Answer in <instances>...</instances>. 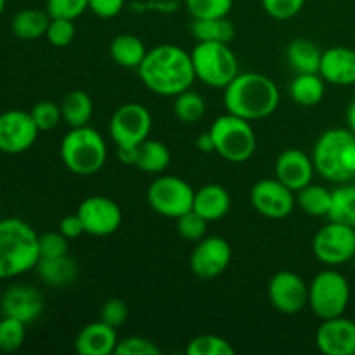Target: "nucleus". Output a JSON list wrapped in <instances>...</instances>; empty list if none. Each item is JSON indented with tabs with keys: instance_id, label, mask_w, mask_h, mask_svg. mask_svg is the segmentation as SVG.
I'll list each match as a JSON object with an SVG mask.
<instances>
[{
	"instance_id": "72a5a7b5",
	"label": "nucleus",
	"mask_w": 355,
	"mask_h": 355,
	"mask_svg": "<svg viewBox=\"0 0 355 355\" xmlns=\"http://www.w3.org/2000/svg\"><path fill=\"white\" fill-rule=\"evenodd\" d=\"M26 338V324L19 319L2 315L0 319V352H16Z\"/></svg>"
},
{
	"instance_id": "4468645a",
	"label": "nucleus",
	"mask_w": 355,
	"mask_h": 355,
	"mask_svg": "<svg viewBox=\"0 0 355 355\" xmlns=\"http://www.w3.org/2000/svg\"><path fill=\"white\" fill-rule=\"evenodd\" d=\"M267 297L281 314L295 315L309 305V284L293 270H279L267 284Z\"/></svg>"
},
{
	"instance_id": "c9c22d12",
	"label": "nucleus",
	"mask_w": 355,
	"mask_h": 355,
	"mask_svg": "<svg viewBox=\"0 0 355 355\" xmlns=\"http://www.w3.org/2000/svg\"><path fill=\"white\" fill-rule=\"evenodd\" d=\"M187 355H234L236 350L225 338L217 335H200L186 347Z\"/></svg>"
},
{
	"instance_id": "20e7f679",
	"label": "nucleus",
	"mask_w": 355,
	"mask_h": 355,
	"mask_svg": "<svg viewBox=\"0 0 355 355\" xmlns=\"http://www.w3.org/2000/svg\"><path fill=\"white\" fill-rule=\"evenodd\" d=\"M315 172L322 179L345 184L355 179V134L350 128L322 132L312 149Z\"/></svg>"
},
{
	"instance_id": "f257e3e1",
	"label": "nucleus",
	"mask_w": 355,
	"mask_h": 355,
	"mask_svg": "<svg viewBox=\"0 0 355 355\" xmlns=\"http://www.w3.org/2000/svg\"><path fill=\"white\" fill-rule=\"evenodd\" d=\"M137 71L146 89L163 97H175L193 89L196 80L191 52L173 44L156 45L148 51Z\"/></svg>"
},
{
	"instance_id": "0eeeda50",
	"label": "nucleus",
	"mask_w": 355,
	"mask_h": 355,
	"mask_svg": "<svg viewBox=\"0 0 355 355\" xmlns=\"http://www.w3.org/2000/svg\"><path fill=\"white\" fill-rule=\"evenodd\" d=\"M215 153L232 163L248 162L257 149V135L248 120L225 113L215 118L210 127Z\"/></svg>"
},
{
	"instance_id": "f8f14e48",
	"label": "nucleus",
	"mask_w": 355,
	"mask_h": 355,
	"mask_svg": "<svg viewBox=\"0 0 355 355\" xmlns=\"http://www.w3.org/2000/svg\"><path fill=\"white\" fill-rule=\"evenodd\" d=\"M76 214L82 218L85 234L94 238H107L114 234L123 222L120 205L107 196L85 198L80 203Z\"/></svg>"
},
{
	"instance_id": "c85d7f7f",
	"label": "nucleus",
	"mask_w": 355,
	"mask_h": 355,
	"mask_svg": "<svg viewBox=\"0 0 355 355\" xmlns=\"http://www.w3.org/2000/svg\"><path fill=\"white\" fill-rule=\"evenodd\" d=\"M170 159H172V155L162 141L146 139L137 148V159L134 166H137L142 172L162 173L168 168Z\"/></svg>"
},
{
	"instance_id": "4c0bfd02",
	"label": "nucleus",
	"mask_w": 355,
	"mask_h": 355,
	"mask_svg": "<svg viewBox=\"0 0 355 355\" xmlns=\"http://www.w3.org/2000/svg\"><path fill=\"white\" fill-rule=\"evenodd\" d=\"M208 224H210V222H207L200 214L191 210L177 218V231H179V234L182 236L186 241L198 243L200 239H203L205 236H207Z\"/></svg>"
},
{
	"instance_id": "2f4dec72",
	"label": "nucleus",
	"mask_w": 355,
	"mask_h": 355,
	"mask_svg": "<svg viewBox=\"0 0 355 355\" xmlns=\"http://www.w3.org/2000/svg\"><path fill=\"white\" fill-rule=\"evenodd\" d=\"M328 218L340 224H347L355 227V186L354 184H342L331 191V207H329Z\"/></svg>"
},
{
	"instance_id": "1a4fd4ad",
	"label": "nucleus",
	"mask_w": 355,
	"mask_h": 355,
	"mask_svg": "<svg viewBox=\"0 0 355 355\" xmlns=\"http://www.w3.org/2000/svg\"><path fill=\"white\" fill-rule=\"evenodd\" d=\"M148 203L156 214L177 220L193 210L194 189L180 177L159 175L149 184Z\"/></svg>"
},
{
	"instance_id": "bb28decb",
	"label": "nucleus",
	"mask_w": 355,
	"mask_h": 355,
	"mask_svg": "<svg viewBox=\"0 0 355 355\" xmlns=\"http://www.w3.org/2000/svg\"><path fill=\"white\" fill-rule=\"evenodd\" d=\"M322 52L307 38H295L286 47V59L297 73H319Z\"/></svg>"
},
{
	"instance_id": "9b49d317",
	"label": "nucleus",
	"mask_w": 355,
	"mask_h": 355,
	"mask_svg": "<svg viewBox=\"0 0 355 355\" xmlns=\"http://www.w3.org/2000/svg\"><path fill=\"white\" fill-rule=\"evenodd\" d=\"M153 116L141 103L121 104L110 120V135L116 148H137L149 139Z\"/></svg>"
},
{
	"instance_id": "de8ad7c7",
	"label": "nucleus",
	"mask_w": 355,
	"mask_h": 355,
	"mask_svg": "<svg viewBox=\"0 0 355 355\" xmlns=\"http://www.w3.org/2000/svg\"><path fill=\"white\" fill-rule=\"evenodd\" d=\"M196 148L200 149L201 153H215V142L210 130L205 132V134H201L200 137L196 139Z\"/></svg>"
},
{
	"instance_id": "a878e982",
	"label": "nucleus",
	"mask_w": 355,
	"mask_h": 355,
	"mask_svg": "<svg viewBox=\"0 0 355 355\" xmlns=\"http://www.w3.org/2000/svg\"><path fill=\"white\" fill-rule=\"evenodd\" d=\"M326 92L324 78L319 73H297L290 83V96L298 106H318Z\"/></svg>"
},
{
	"instance_id": "7c9ffc66",
	"label": "nucleus",
	"mask_w": 355,
	"mask_h": 355,
	"mask_svg": "<svg viewBox=\"0 0 355 355\" xmlns=\"http://www.w3.org/2000/svg\"><path fill=\"white\" fill-rule=\"evenodd\" d=\"M191 31L198 42H224L231 44L236 37V28L227 17H214V19H193Z\"/></svg>"
},
{
	"instance_id": "9d476101",
	"label": "nucleus",
	"mask_w": 355,
	"mask_h": 355,
	"mask_svg": "<svg viewBox=\"0 0 355 355\" xmlns=\"http://www.w3.org/2000/svg\"><path fill=\"white\" fill-rule=\"evenodd\" d=\"M312 253L321 263L338 267L355 257V227L329 220L315 232Z\"/></svg>"
},
{
	"instance_id": "6ab92c4d",
	"label": "nucleus",
	"mask_w": 355,
	"mask_h": 355,
	"mask_svg": "<svg viewBox=\"0 0 355 355\" xmlns=\"http://www.w3.org/2000/svg\"><path fill=\"white\" fill-rule=\"evenodd\" d=\"M274 172H276V179L283 182L288 189L293 193L304 189L305 186L312 182V177L315 173L314 162L312 156L305 155L300 149H284L276 159L274 165Z\"/></svg>"
},
{
	"instance_id": "39448f33",
	"label": "nucleus",
	"mask_w": 355,
	"mask_h": 355,
	"mask_svg": "<svg viewBox=\"0 0 355 355\" xmlns=\"http://www.w3.org/2000/svg\"><path fill=\"white\" fill-rule=\"evenodd\" d=\"M59 155L69 172L76 175H94L106 165L107 146L101 132L85 125L71 128L62 137Z\"/></svg>"
},
{
	"instance_id": "c03bdc74",
	"label": "nucleus",
	"mask_w": 355,
	"mask_h": 355,
	"mask_svg": "<svg viewBox=\"0 0 355 355\" xmlns=\"http://www.w3.org/2000/svg\"><path fill=\"white\" fill-rule=\"evenodd\" d=\"M99 319L106 324L113 326V328H120L127 322L128 319V307L123 300L120 298H111V300L104 302V305L101 307Z\"/></svg>"
},
{
	"instance_id": "c756f323",
	"label": "nucleus",
	"mask_w": 355,
	"mask_h": 355,
	"mask_svg": "<svg viewBox=\"0 0 355 355\" xmlns=\"http://www.w3.org/2000/svg\"><path fill=\"white\" fill-rule=\"evenodd\" d=\"M297 207L311 217H328L331 207V191L319 184H309L297 191Z\"/></svg>"
},
{
	"instance_id": "a19ab883",
	"label": "nucleus",
	"mask_w": 355,
	"mask_h": 355,
	"mask_svg": "<svg viewBox=\"0 0 355 355\" xmlns=\"http://www.w3.org/2000/svg\"><path fill=\"white\" fill-rule=\"evenodd\" d=\"M45 10L51 17L75 21L89 10V0H47Z\"/></svg>"
},
{
	"instance_id": "8fccbe9b",
	"label": "nucleus",
	"mask_w": 355,
	"mask_h": 355,
	"mask_svg": "<svg viewBox=\"0 0 355 355\" xmlns=\"http://www.w3.org/2000/svg\"><path fill=\"white\" fill-rule=\"evenodd\" d=\"M6 3H7V0H0V16H2L3 10H6Z\"/></svg>"
},
{
	"instance_id": "a211bd4d",
	"label": "nucleus",
	"mask_w": 355,
	"mask_h": 355,
	"mask_svg": "<svg viewBox=\"0 0 355 355\" xmlns=\"http://www.w3.org/2000/svg\"><path fill=\"white\" fill-rule=\"evenodd\" d=\"M315 345L324 355H355V321L343 315L324 319L315 331Z\"/></svg>"
},
{
	"instance_id": "2eb2a0df",
	"label": "nucleus",
	"mask_w": 355,
	"mask_h": 355,
	"mask_svg": "<svg viewBox=\"0 0 355 355\" xmlns=\"http://www.w3.org/2000/svg\"><path fill=\"white\" fill-rule=\"evenodd\" d=\"M232 260V248L220 236H205L189 257V267L200 279H215L225 272Z\"/></svg>"
},
{
	"instance_id": "393cba45",
	"label": "nucleus",
	"mask_w": 355,
	"mask_h": 355,
	"mask_svg": "<svg viewBox=\"0 0 355 355\" xmlns=\"http://www.w3.org/2000/svg\"><path fill=\"white\" fill-rule=\"evenodd\" d=\"M148 49L144 42L132 33H121L111 40L110 55L118 66L127 69H137L144 61Z\"/></svg>"
},
{
	"instance_id": "423d86ee",
	"label": "nucleus",
	"mask_w": 355,
	"mask_h": 355,
	"mask_svg": "<svg viewBox=\"0 0 355 355\" xmlns=\"http://www.w3.org/2000/svg\"><path fill=\"white\" fill-rule=\"evenodd\" d=\"M191 59L196 80L211 89H225L239 73L238 58L224 42H198Z\"/></svg>"
},
{
	"instance_id": "412c9836",
	"label": "nucleus",
	"mask_w": 355,
	"mask_h": 355,
	"mask_svg": "<svg viewBox=\"0 0 355 355\" xmlns=\"http://www.w3.org/2000/svg\"><path fill=\"white\" fill-rule=\"evenodd\" d=\"M116 345V328L101 319L83 326L75 338V352L78 355H114Z\"/></svg>"
},
{
	"instance_id": "37998d69",
	"label": "nucleus",
	"mask_w": 355,
	"mask_h": 355,
	"mask_svg": "<svg viewBox=\"0 0 355 355\" xmlns=\"http://www.w3.org/2000/svg\"><path fill=\"white\" fill-rule=\"evenodd\" d=\"M307 0H262V7L272 19L286 21L302 12Z\"/></svg>"
},
{
	"instance_id": "473e14b6",
	"label": "nucleus",
	"mask_w": 355,
	"mask_h": 355,
	"mask_svg": "<svg viewBox=\"0 0 355 355\" xmlns=\"http://www.w3.org/2000/svg\"><path fill=\"white\" fill-rule=\"evenodd\" d=\"M173 99H175L173 101V113L182 123H198L207 113V103H205L203 96L194 92L193 89L179 94Z\"/></svg>"
},
{
	"instance_id": "7ed1b4c3",
	"label": "nucleus",
	"mask_w": 355,
	"mask_h": 355,
	"mask_svg": "<svg viewBox=\"0 0 355 355\" xmlns=\"http://www.w3.org/2000/svg\"><path fill=\"white\" fill-rule=\"evenodd\" d=\"M38 236L23 218H0V281L19 277L37 267Z\"/></svg>"
},
{
	"instance_id": "ddd939ff",
	"label": "nucleus",
	"mask_w": 355,
	"mask_h": 355,
	"mask_svg": "<svg viewBox=\"0 0 355 355\" xmlns=\"http://www.w3.org/2000/svg\"><path fill=\"white\" fill-rule=\"evenodd\" d=\"M250 201L257 214L270 220H283L290 217L297 207L295 193L283 182L274 179H262L250 191Z\"/></svg>"
},
{
	"instance_id": "6e6552de",
	"label": "nucleus",
	"mask_w": 355,
	"mask_h": 355,
	"mask_svg": "<svg viewBox=\"0 0 355 355\" xmlns=\"http://www.w3.org/2000/svg\"><path fill=\"white\" fill-rule=\"evenodd\" d=\"M350 304V284L342 272L324 269L309 284V307L321 321L345 314Z\"/></svg>"
},
{
	"instance_id": "f03ea898",
	"label": "nucleus",
	"mask_w": 355,
	"mask_h": 355,
	"mask_svg": "<svg viewBox=\"0 0 355 355\" xmlns=\"http://www.w3.org/2000/svg\"><path fill=\"white\" fill-rule=\"evenodd\" d=\"M279 101L276 82L257 71L238 73L224 89L225 111L248 121L270 116L279 106Z\"/></svg>"
},
{
	"instance_id": "79ce46f5",
	"label": "nucleus",
	"mask_w": 355,
	"mask_h": 355,
	"mask_svg": "<svg viewBox=\"0 0 355 355\" xmlns=\"http://www.w3.org/2000/svg\"><path fill=\"white\" fill-rule=\"evenodd\" d=\"M162 349L153 340L144 336H127L118 340L114 355H159Z\"/></svg>"
},
{
	"instance_id": "f3484780",
	"label": "nucleus",
	"mask_w": 355,
	"mask_h": 355,
	"mask_svg": "<svg viewBox=\"0 0 355 355\" xmlns=\"http://www.w3.org/2000/svg\"><path fill=\"white\" fill-rule=\"evenodd\" d=\"M44 297L40 291L30 284H10L0 298L2 315L19 319L24 324L37 321L44 312Z\"/></svg>"
},
{
	"instance_id": "09e8293b",
	"label": "nucleus",
	"mask_w": 355,
	"mask_h": 355,
	"mask_svg": "<svg viewBox=\"0 0 355 355\" xmlns=\"http://www.w3.org/2000/svg\"><path fill=\"white\" fill-rule=\"evenodd\" d=\"M345 116H347V125H349L350 130H352L355 134V97L352 101H350L349 106H347Z\"/></svg>"
},
{
	"instance_id": "aec40b11",
	"label": "nucleus",
	"mask_w": 355,
	"mask_h": 355,
	"mask_svg": "<svg viewBox=\"0 0 355 355\" xmlns=\"http://www.w3.org/2000/svg\"><path fill=\"white\" fill-rule=\"evenodd\" d=\"M319 75L324 82L338 87L355 85V51L343 45L329 47L322 52Z\"/></svg>"
},
{
	"instance_id": "cd10ccee",
	"label": "nucleus",
	"mask_w": 355,
	"mask_h": 355,
	"mask_svg": "<svg viewBox=\"0 0 355 355\" xmlns=\"http://www.w3.org/2000/svg\"><path fill=\"white\" fill-rule=\"evenodd\" d=\"M61 114L62 121L69 125L71 128L85 127L90 123L94 114V103L92 97L85 90H71L62 97Z\"/></svg>"
},
{
	"instance_id": "dca6fc26",
	"label": "nucleus",
	"mask_w": 355,
	"mask_h": 355,
	"mask_svg": "<svg viewBox=\"0 0 355 355\" xmlns=\"http://www.w3.org/2000/svg\"><path fill=\"white\" fill-rule=\"evenodd\" d=\"M38 134L40 130L30 111L7 110L0 113V153L21 155L33 148Z\"/></svg>"
},
{
	"instance_id": "b1692460",
	"label": "nucleus",
	"mask_w": 355,
	"mask_h": 355,
	"mask_svg": "<svg viewBox=\"0 0 355 355\" xmlns=\"http://www.w3.org/2000/svg\"><path fill=\"white\" fill-rule=\"evenodd\" d=\"M49 23H51V16L47 14V10L28 7V9L14 14L10 30H12L14 37L19 38V40L33 42L45 37Z\"/></svg>"
},
{
	"instance_id": "5701e85b",
	"label": "nucleus",
	"mask_w": 355,
	"mask_h": 355,
	"mask_svg": "<svg viewBox=\"0 0 355 355\" xmlns=\"http://www.w3.org/2000/svg\"><path fill=\"white\" fill-rule=\"evenodd\" d=\"M35 270L47 286L68 288L78 276V263L69 255L58 257V259H40Z\"/></svg>"
},
{
	"instance_id": "f704fd0d",
	"label": "nucleus",
	"mask_w": 355,
	"mask_h": 355,
	"mask_svg": "<svg viewBox=\"0 0 355 355\" xmlns=\"http://www.w3.org/2000/svg\"><path fill=\"white\" fill-rule=\"evenodd\" d=\"M184 3L193 19H214L227 17L234 0H184Z\"/></svg>"
},
{
	"instance_id": "58836bf2",
	"label": "nucleus",
	"mask_w": 355,
	"mask_h": 355,
	"mask_svg": "<svg viewBox=\"0 0 355 355\" xmlns=\"http://www.w3.org/2000/svg\"><path fill=\"white\" fill-rule=\"evenodd\" d=\"M40 259H58L69 255V239L62 232L51 231L38 236Z\"/></svg>"
},
{
	"instance_id": "ea45409f",
	"label": "nucleus",
	"mask_w": 355,
	"mask_h": 355,
	"mask_svg": "<svg viewBox=\"0 0 355 355\" xmlns=\"http://www.w3.org/2000/svg\"><path fill=\"white\" fill-rule=\"evenodd\" d=\"M76 28L71 19H62V17H51L45 38L54 47H66L75 40Z\"/></svg>"
},
{
	"instance_id": "49530a36",
	"label": "nucleus",
	"mask_w": 355,
	"mask_h": 355,
	"mask_svg": "<svg viewBox=\"0 0 355 355\" xmlns=\"http://www.w3.org/2000/svg\"><path fill=\"white\" fill-rule=\"evenodd\" d=\"M59 232L66 236L68 239H76L80 238L82 234H85V227L82 224V218L78 217V214L73 215H66L62 217V220L59 222Z\"/></svg>"
},
{
	"instance_id": "e433bc0d",
	"label": "nucleus",
	"mask_w": 355,
	"mask_h": 355,
	"mask_svg": "<svg viewBox=\"0 0 355 355\" xmlns=\"http://www.w3.org/2000/svg\"><path fill=\"white\" fill-rule=\"evenodd\" d=\"M30 114L40 132L54 130L62 120L61 106L52 103V101H38L30 110Z\"/></svg>"
},
{
	"instance_id": "a18cd8bd",
	"label": "nucleus",
	"mask_w": 355,
	"mask_h": 355,
	"mask_svg": "<svg viewBox=\"0 0 355 355\" xmlns=\"http://www.w3.org/2000/svg\"><path fill=\"white\" fill-rule=\"evenodd\" d=\"M125 0H89V9L103 19H113L123 10Z\"/></svg>"
},
{
	"instance_id": "4be33fe9",
	"label": "nucleus",
	"mask_w": 355,
	"mask_h": 355,
	"mask_svg": "<svg viewBox=\"0 0 355 355\" xmlns=\"http://www.w3.org/2000/svg\"><path fill=\"white\" fill-rule=\"evenodd\" d=\"M193 210L207 222H217L231 210V194L220 184H205L194 191Z\"/></svg>"
}]
</instances>
